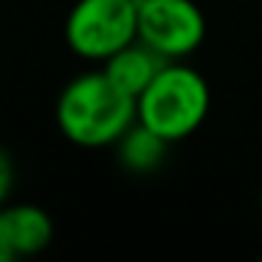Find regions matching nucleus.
<instances>
[{
	"mask_svg": "<svg viewBox=\"0 0 262 262\" xmlns=\"http://www.w3.org/2000/svg\"><path fill=\"white\" fill-rule=\"evenodd\" d=\"M116 144H119L121 164H124L130 172H138V175L155 172L161 164H164L166 149H169V141H164L158 133H152L149 127H144L141 121H136Z\"/></svg>",
	"mask_w": 262,
	"mask_h": 262,
	"instance_id": "0eeeda50",
	"label": "nucleus"
},
{
	"mask_svg": "<svg viewBox=\"0 0 262 262\" xmlns=\"http://www.w3.org/2000/svg\"><path fill=\"white\" fill-rule=\"evenodd\" d=\"M71 51L91 62H104L138 40L136 0H76L65 20Z\"/></svg>",
	"mask_w": 262,
	"mask_h": 262,
	"instance_id": "7ed1b4c3",
	"label": "nucleus"
},
{
	"mask_svg": "<svg viewBox=\"0 0 262 262\" xmlns=\"http://www.w3.org/2000/svg\"><path fill=\"white\" fill-rule=\"evenodd\" d=\"M57 124L76 147H110L136 124V99L119 91L104 71H91L62 88Z\"/></svg>",
	"mask_w": 262,
	"mask_h": 262,
	"instance_id": "f257e3e1",
	"label": "nucleus"
},
{
	"mask_svg": "<svg viewBox=\"0 0 262 262\" xmlns=\"http://www.w3.org/2000/svg\"><path fill=\"white\" fill-rule=\"evenodd\" d=\"M12 183H14V164H12L6 149H0V203L9 198Z\"/></svg>",
	"mask_w": 262,
	"mask_h": 262,
	"instance_id": "6e6552de",
	"label": "nucleus"
},
{
	"mask_svg": "<svg viewBox=\"0 0 262 262\" xmlns=\"http://www.w3.org/2000/svg\"><path fill=\"white\" fill-rule=\"evenodd\" d=\"M0 220L6 228L9 239H12L14 251L20 256H34L51 243L54 237V223L46 214V209L34 203H20V206H9L0 209Z\"/></svg>",
	"mask_w": 262,
	"mask_h": 262,
	"instance_id": "423d86ee",
	"label": "nucleus"
},
{
	"mask_svg": "<svg viewBox=\"0 0 262 262\" xmlns=\"http://www.w3.org/2000/svg\"><path fill=\"white\" fill-rule=\"evenodd\" d=\"M164 65H166L164 57H158L152 48H147L141 40H136V42H130V46H124L121 51H116L113 57L104 59L102 71L107 74V79L113 82L119 91H124L127 96L138 99L141 91L155 79V74H158Z\"/></svg>",
	"mask_w": 262,
	"mask_h": 262,
	"instance_id": "39448f33",
	"label": "nucleus"
},
{
	"mask_svg": "<svg viewBox=\"0 0 262 262\" xmlns=\"http://www.w3.org/2000/svg\"><path fill=\"white\" fill-rule=\"evenodd\" d=\"M259 214H262V189H259Z\"/></svg>",
	"mask_w": 262,
	"mask_h": 262,
	"instance_id": "9d476101",
	"label": "nucleus"
},
{
	"mask_svg": "<svg viewBox=\"0 0 262 262\" xmlns=\"http://www.w3.org/2000/svg\"><path fill=\"white\" fill-rule=\"evenodd\" d=\"M211 107L209 82L183 59L166 62L136 99V121L175 144L206 121Z\"/></svg>",
	"mask_w": 262,
	"mask_h": 262,
	"instance_id": "f03ea898",
	"label": "nucleus"
},
{
	"mask_svg": "<svg viewBox=\"0 0 262 262\" xmlns=\"http://www.w3.org/2000/svg\"><path fill=\"white\" fill-rule=\"evenodd\" d=\"M254 262H262V256H259V259H254Z\"/></svg>",
	"mask_w": 262,
	"mask_h": 262,
	"instance_id": "9b49d317",
	"label": "nucleus"
},
{
	"mask_svg": "<svg viewBox=\"0 0 262 262\" xmlns=\"http://www.w3.org/2000/svg\"><path fill=\"white\" fill-rule=\"evenodd\" d=\"M138 40L166 62H178L206 40V17L194 0H138Z\"/></svg>",
	"mask_w": 262,
	"mask_h": 262,
	"instance_id": "20e7f679",
	"label": "nucleus"
},
{
	"mask_svg": "<svg viewBox=\"0 0 262 262\" xmlns=\"http://www.w3.org/2000/svg\"><path fill=\"white\" fill-rule=\"evenodd\" d=\"M17 251H14L12 239H9L6 228H3V220H0V262H17Z\"/></svg>",
	"mask_w": 262,
	"mask_h": 262,
	"instance_id": "1a4fd4ad",
	"label": "nucleus"
}]
</instances>
